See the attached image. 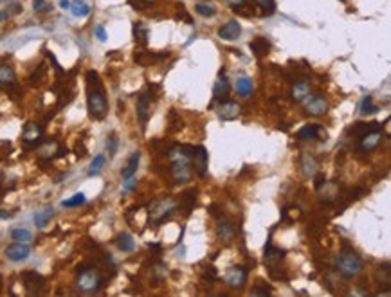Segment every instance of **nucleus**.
Returning <instances> with one entry per match:
<instances>
[{
	"label": "nucleus",
	"instance_id": "obj_31",
	"mask_svg": "<svg viewBox=\"0 0 391 297\" xmlns=\"http://www.w3.org/2000/svg\"><path fill=\"white\" fill-rule=\"evenodd\" d=\"M11 238L15 242H20V243H27L33 240V232L27 229H13L11 230Z\"/></svg>",
	"mask_w": 391,
	"mask_h": 297
},
{
	"label": "nucleus",
	"instance_id": "obj_48",
	"mask_svg": "<svg viewBox=\"0 0 391 297\" xmlns=\"http://www.w3.org/2000/svg\"><path fill=\"white\" fill-rule=\"evenodd\" d=\"M60 6H62L63 9H67V8H71V2H69V0H62V2H60Z\"/></svg>",
	"mask_w": 391,
	"mask_h": 297
},
{
	"label": "nucleus",
	"instance_id": "obj_49",
	"mask_svg": "<svg viewBox=\"0 0 391 297\" xmlns=\"http://www.w3.org/2000/svg\"><path fill=\"white\" fill-rule=\"evenodd\" d=\"M4 18H6V13H4V11H0V22L4 20Z\"/></svg>",
	"mask_w": 391,
	"mask_h": 297
},
{
	"label": "nucleus",
	"instance_id": "obj_7",
	"mask_svg": "<svg viewBox=\"0 0 391 297\" xmlns=\"http://www.w3.org/2000/svg\"><path fill=\"white\" fill-rule=\"evenodd\" d=\"M207 159H209V155L204 146H195L191 150V167L198 176L207 175Z\"/></svg>",
	"mask_w": 391,
	"mask_h": 297
},
{
	"label": "nucleus",
	"instance_id": "obj_44",
	"mask_svg": "<svg viewBox=\"0 0 391 297\" xmlns=\"http://www.w3.org/2000/svg\"><path fill=\"white\" fill-rule=\"evenodd\" d=\"M226 2H227L229 6H233V8L238 9V8H242V6H244L245 2H247V0H226Z\"/></svg>",
	"mask_w": 391,
	"mask_h": 297
},
{
	"label": "nucleus",
	"instance_id": "obj_33",
	"mask_svg": "<svg viewBox=\"0 0 391 297\" xmlns=\"http://www.w3.org/2000/svg\"><path fill=\"white\" fill-rule=\"evenodd\" d=\"M134 36H135V42L146 43V42H148V29H146V25L141 24V22L134 24Z\"/></svg>",
	"mask_w": 391,
	"mask_h": 297
},
{
	"label": "nucleus",
	"instance_id": "obj_8",
	"mask_svg": "<svg viewBox=\"0 0 391 297\" xmlns=\"http://www.w3.org/2000/svg\"><path fill=\"white\" fill-rule=\"evenodd\" d=\"M22 279H24V286L27 288L29 293H40L43 288H45V277L40 276V274L34 272V270L24 272Z\"/></svg>",
	"mask_w": 391,
	"mask_h": 297
},
{
	"label": "nucleus",
	"instance_id": "obj_32",
	"mask_svg": "<svg viewBox=\"0 0 391 297\" xmlns=\"http://www.w3.org/2000/svg\"><path fill=\"white\" fill-rule=\"evenodd\" d=\"M195 11H197L200 17H206V18H211L216 15V8L211 4H206V2H198V4L195 6Z\"/></svg>",
	"mask_w": 391,
	"mask_h": 297
},
{
	"label": "nucleus",
	"instance_id": "obj_24",
	"mask_svg": "<svg viewBox=\"0 0 391 297\" xmlns=\"http://www.w3.org/2000/svg\"><path fill=\"white\" fill-rule=\"evenodd\" d=\"M375 128H378L377 123H357V125H353L352 128L348 130L350 135H353V137H357L361 139L362 135H366L368 132L375 130Z\"/></svg>",
	"mask_w": 391,
	"mask_h": 297
},
{
	"label": "nucleus",
	"instance_id": "obj_2",
	"mask_svg": "<svg viewBox=\"0 0 391 297\" xmlns=\"http://www.w3.org/2000/svg\"><path fill=\"white\" fill-rule=\"evenodd\" d=\"M191 146H175L170 151V162H172V176L177 184H184L191 179Z\"/></svg>",
	"mask_w": 391,
	"mask_h": 297
},
{
	"label": "nucleus",
	"instance_id": "obj_35",
	"mask_svg": "<svg viewBox=\"0 0 391 297\" xmlns=\"http://www.w3.org/2000/svg\"><path fill=\"white\" fill-rule=\"evenodd\" d=\"M181 207H184L186 214H189L191 211H193V205H195V191H188L184 195V197L181 198Z\"/></svg>",
	"mask_w": 391,
	"mask_h": 297
},
{
	"label": "nucleus",
	"instance_id": "obj_9",
	"mask_svg": "<svg viewBox=\"0 0 391 297\" xmlns=\"http://www.w3.org/2000/svg\"><path fill=\"white\" fill-rule=\"evenodd\" d=\"M380 141H382V130H380V126H378V128L368 132V134L362 135V137L359 139V150L368 153V151L375 150V148L380 144Z\"/></svg>",
	"mask_w": 391,
	"mask_h": 297
},
{
	"label": "nucleus",
	"instance_id": "obj_47",
	"mask_svg": "<svg viewBox=\"0 0 391 297\" xmlns=\"http://www.w3.org/2000/svg\"><path fill=\"white\" fill-rule=\"evenodd\" d=\"M137 2H139V8H141V6H148V4H153V2H155V0H137Z\"/></svg>",
	"mask_w": 391,
	"mask_h": 297
},
{
	"label": "nucleus",
	"instance_id": "obj_4",
	"mask_svg": "<svg viewBox=\"0 0 391 297\" xmlns=\"http://www.w3.org/2000/svg\"><path fill=\"white\" fill-rule=\"evenodd\" d=\"M76 286H78V290L83 293H96L97 290L103 286V277H101L97 268L83 265V267L78 268Z\"/></svg>",
	"mask_w": 391,
	"mask_h": 297
},
{
	"label": "nucleus",
	"instance_id": "obj_40",
	"mask_svg": "<svg viewBox=\"0 0 391 297\" xmlns=\"http://www.w3.org/2000/svg\"><path fill=\"white\" fill-rule=\"evenodd\" d=\"M256 6L260 9H263L265 13H269L272 15L274 9H276V4H274V0H256Z\"/></svg>",
	"mask_w": 391,
	"mask_h": 297
},
{
	"label": "nucleus",
	"instance_id": "obj_21",
	"mask_svg": "<svg viewBox=\"0 0 391 297\" xmlns=\"http://www.w3.org/2000/svg\"><path fill=\"white\" fill-rule=\"evenodd\" d=\"M139 160H141V153H139V151H134V153H132V157H130V160H128V164H126V167L123 169V179H125V180L134 179V175L137 173Z\"/></svg>",
	"mask_w": 391,
	"mask_h": 297
},
{
	"label": "nucleus",
	"instance_id": "obj_41",
	"mask_svg": "<svg viewBox=\"0 0 391 297\" xmlns=\"http://www.w3.org/2000/svg\"><path fill=\"white\" fill-rule=\"evenodd\" d=\"M45 72H47V67L42 63V65H40V67H38L36 71H34V74L29 78V81H31L33 85H38V81H40V80L43 78V76H45Z\"/></svg>",
	"mask_w": 391,
	"mask_h": 297
},
{
	"label": "nucleus",
	"instance_id": "obj_34",
	"mask_svg": "<svg viewBox=\"0 0 391 297\" xmlns=\"http://www.w3.org/2000/svg\"><path fill=\"white\" fill-rule=\"evenodd\" d=\"M377 106L373 105V97L371 96H364L361 101V113L362 115H368V113H375L377 112Z\"/></svg>",
	"mask_w": 391,
	"mask_h": 297
},
{
	"label": "nucleus",
	"instance_id": "obj_50",
	"mask_svg": "<svg viewBox=\"0 0 391 297\" xmlns=\"http://www.w3.org/2000/svg\"><path fill=\"white\" fill-rule=\"evenodd\" d=\"M343 2H345V0H343Z\"/></svg>",
	"mask_w": 391,
	"mask_h": 297
},
{
	"label": "nucleus",
	"instance_id": "obj_46",
	"mask_svg": "<svg viewBox=\"0 0 391 297\" xmlns=\"http://www.w3.org/2000/svg\"><path fill=\"white\" fill-rule=\"evenodd\" d=\"M13 216V213H8V211H0V218L2 220H8V218H11Z\"/></svg>",
	"mask_w": 391,
	"mask_h": 297
},
{
	"label": "nucleus",
	"instance_id": "obj_20",
	"mask_svg": "<svg viewBox=\"0 0 391 297\" xmlns=\"http://www.w3.org/2000/svg\"><path fill=\"white\" fill-rule=\"evenodd\" d=\"M319 132H321V125H305L298 132V139L299 141H314V139L319 137Z\"/></svg>",
	"mask_w": 391,
	"mask_h": 297
},
{
	"label": "nucleus",
	"instance_id": "obj_26",
	"mask_svg": "<svg viewBox=\"0 0 391 297\" xmlns=\"http://www.w3.org/2000/svg\"><path fill=\"white\" fill-rule=\"evenodd\" d=\"M377 281H378V285L380 286H386V288H389L391 285V270H389V263H384L378 267L377 270Z\"/></svg>",
	"mask_w": 391,
	"mask_h": 297
},
{
	"label": "nucleus",
	"instance_id": "obj_23",
	"mask_svg": "<svg viewBox=\"0 0 391 297\" xmlns=\"http://www.w3.org/2000/svg\"><path fill=\"white\" fill-rule=\"evenodd\" d=\"M249 47H251L252 54L256 56V58H261V56H265L267 52H269L270 43L267 42L265 38H256V40H252V42L249 43Z\"/></svg>",
	"mask_w": 391,
	"mask_h": 297
},
{
	"label": "nucleus",
	"instance_id": "obj_3",
	"mask_svg": "<svg viewBox=\"0 0 391 297\" xmlns=\"http://www.w3.org/2000/svg\"><path fill=\"white\" fill-rule=\"evenodd\" d=\"M362 260L359 258L348 245H345V251L339 252V256L336 258V270L345 277V279H353L362 272Z\"/></svg>",
	"mask_w": 391,
	"mask_h": 297
},
{
	"label": "nucleus",
	"instance_id": "obj_1",
	"mask_svg": "<svg viewBox=\"0 0 391 297\" xmlns=\"http://www.w3.org/2000/svg\"><path fill=\"white\" fill-rule=\"evenodd\" d=\"M87 106L90 117L103 121L108 113V101H106L105 87L101 83L99 74L96 71L87 72Z\"/></svg>",
	"mask_w": 391,
	"mask_h": 297
},
{
	"label": "nucleus",
	"instance_id": "obj_19",
	"mask_svg": "<svg viewBox=\"0 0 391 297\" xmlns=\"http://www.w3.org/2000/svg\"><path fill=\"white\" fill-rule=\"evenodd\" d=\"M292 99L298 101V103H301V101H305L308 96H310V83H308L307 80H298L294 85H292Z\"/></svg>",
	"mask_w": 391,
	"mask_h": 297
},
{
	"label": "nucleus",
	"instance_id": "obj_38",
	"mask_svg": "<svg viewBox=\"0 0 391 297\" xmlns=\"http://www.w3.org/2000/svg\"><path fill=\"white\" fill-rule=\"evenodd\" d=\"M118 146H119L118 135L110 134L108 139H106V150H108V157H114V155H116V151H118Z\"/></svg>",
	"mask_w": 391,
	"mask_h": 297
},
{
	"label": "nucleus",
	"instance_id": "obj_28",
	"mask_svg": "<svg viewBox=\"0 0 391 297\" xmlns=\"http://www.w3.org/2000/svg\"><path fill=\"white\" fill-rule=\"evenodd\" d=\"M50 216H52V207H47V209L40 211V213L34 214V223H36V227H40V229H43V227L49 223Z\"/></svg>",
	"mask_w": 391,
	"mask_h": 297
},
{
	"label": "nucleus",
	"instance_id": "obj_37",
	"mask_svg": "<svg viewBox=\"0 0 391 297\" xmlns=\"http://www.w3.org/2000/svg\"><path fill=\"white\" fill-rule=\"evenodd\" d=\"M81 204H85V195L83 193H76L74 197H71L69 200H65L63 202V207H78V205H81Z\"/></svg>",
	"mask_w": 391,
	"mask_h": 297
},
{
	"label": "nucleus",
	"instance_id": "obj_30",
	"mask_svg": "<svg viewBox=\"0 0 391 297\" xmlns=\"http://www.w3.org/2000/svg\"><path fill=\"white\" fill-rule=\"evenodd\" d=\"M105 162H106V157H105V155H96V157H94V160L90 162V167H88V176L97 175V173H99L101 169H103Z\"/></svg>",
	"mask_w": 391,
	"mask_h": 297
},
{
	"label": "nucleus",
	"instance_id": "obj_14",
	"mask_svg": "<svg viewBox=\"0 0 391 297\" xmlns=\"http://www.w3.org/2000/svg\"><path fill=\"white\" fill-rule=\"evenodd\" d=\"M285 254L287 252L283 251V249L272 247L270 243L265 245V263L270 267V272H272V270H277V263H282Z\"/></svg>",
	"mask_w": 391,
	"mask_h": 297
},
{
	"label": "nucleus",
	"instance_id": "obj_12",
	"mask_svg": "<svg viewBox=\"0 0 391 297\" xmlns=\"http://www.w3.org/2000/svg\"><path fill=\"white\" fill-rule=\"evenodd\" d=\"M328 110V103L324 99V96L317 94V96H312V97H307V103H305V112L308 115H323L326 113Z\"/></svg>",
	"mask_w": 391,
	"mask_h": 297
},
{
	"label": "nucleus",
	"instance_id": "obj_39",
	"mask_svg": "<svg viewBox=\"0 0 391 297\" xmlns=\"http://www.w3.org/2000/svg\"><path fill=\"white\" fill-rule=\"evenodd\" d=\"M270 292H272V290H270V286H267L265 283L258 281L256 285L252 286V292L251 293H252V295H270Z\"/></svg>",
	"mask_w": 391,
	"mask_h": 297
},
{
	"label": "nucleus",
	"instance_id": "obj_25",
	"mask_svg": "<svg viewBox=\"0 0 391 297\" xmlns=\"http://www.w3.org/2000/svg\"><path fill=\"white\" fill-rule=\"evenodd\" d=\"M15 81H17L15 71L9 65H0V85L9 87V85H15Z\"/></svg>",
	"mask_w": 391,
	"mask_h": 297
},
{
	"label": "nucleus",
	"instance_id": "obj_17",
	"mask_svg": "<svg viewBox=\"0 0 391 297\" xmlns=\"http://www.w3.org/2000/svg\"><path fill=\"white\" fill-rule=\"evenodd\" d=\"M240 110H242V106L236 101H224L218 106V117L224 121H233L240 115Z\"/></svg>",
	"mask_w": 391,
	"mask_h": 297
},
{
	"label": "nucleus",
	"instance_id": "obj_45",
	"mask_svg": "<svg viewBox=\"0 0 391 297\" xmlns=\"http://www.w3.org/2000/svg\"><path fill=\"white\" fill-rule=\"evenodd\" d=\"M324 182H326V176H324V175H317V176H315V188H317V189L323 188Z\"/></svg>",
	"mask_w": 391,
	"mask_h": 297
},
{
	"label": "nucleus",
	"instance_id": "obj_42",
	"mask_svg": "<svg viewBox=\"0 0 391 297\" xmlns=\"http://www.w3.org/2000/svg\"><path fill=\"white\" fill-rule=\"evenodd\" d=\"M33 8H34V11H38V13H47V11H50V4H47L45 0H34Z\"/></svg>",
	"mask_w": 391,
	"mask_h": 297
},
{
	"label": "nucleus",
	"instance_id": "obj_16",
	"mask_svg": "<svg viewBox=\"0 0 391 297\" xmlns=\"http://www.w3.org/2000/svg\"><path fill=\"white\" fill-rule=\"evenodd\" d=\"M31 249L25 245V243H13V245H9L8 249H6V256H8V260L11 261H24L27 260V256H29Z\"/></svg>",
	"mask_w": 391,
	"mask_h": 297
},
{
	"label": "nucleus",
	"instance_id": "obj_43",
	"mask_svg": "<svg viewBox=\"0 0 391 297\" xmlns=\"http://www.w3.org/2000/svg\"><path fill=\"white\" fill-rule=\"evenodd\" d=\"M94 33H96V38L99 40V42H106V31H105V27H103V25H97Z\"/></svg>",
	"mask_w": 391,
	"mask_h": 297
},
{
	"label": "nucleus",
	"instance_id": "obj_5",
	"mask_svg": "<svg viewBox=\"0 0 391 297\" xmlns=\"http://www.w3.org/2000/svg\"><path fill=\"white\" fill-rule=\"evenodd\" d=\"M177 207H179V202L175 198H160V200L151 202L150 209H148L150 223L151 225H160L168 218H172V214L177 211Z\"/></svg>",
	"mask_w": 391,
	"mask_h": 297
},
{
	"label": "nucleus",
	"instance_id": "obj_22",
	"mask_svg": "<svg viewBox=\"0 0 391 297\" xmlns=\"http://www.w3.org/2000/svg\"><path fill=\"white\" fill-rule=\"evenodd\" d=\"M254 90V85H252V80L247 78V76H240L236 80V92L240 94L242 97H249Z\"/></svg>",
	"mask_w": 391,
	"mask_h": 297
},
{
	"label": "nucleus",
	"instance_id": "obj_6",
	"mask_svg": "<svg viewBox=\"0 0 391 297\" xmlns=\"http://www.w3.org/2000/svg\"><path fill=\"white\" fill-rule=\"evenodd\" d=\"M247 276H249L247 268L242 267V265H235V267L227 268L226 276H224V281H226L231 288H244L245 283H247Z\"/></svg>",
	"mask_w": 391,
	"mask_h": 297
},
{
	"label": "nucleus",
	"instance_id": "obj_36",
	"mask_svg": "<svg viewBox=\"0 0 391 297\" xmlns=\"http://www.w3.org/2000/svg\"><path fill=\"white\" fill-rule=\"evenodd\" d=\"M303 169H305V175H314L315 169H317V162H315L314 157L307 155V157L303 159Z\"/></svg>",
	"mask_w": 391,
	"mask_h": 297
},
{
	"label": "nucleus",
	"instance_id": "obj_13",
	"mask_svg": "<svg viewBox=\"0 0 391 297\" xmlns=\"http://www.w3.org/2000/svg\"><path fill=\"white\" fill-rule=\"evenodd\" d=\"M216 238L222 243H231L235 238V227L224 216H218V220H216Z\"/></svg>",
	"mask_w": 391,
	"mask_h": 297
},
{
	"label": "nucleus",
	"instance_id": "obj_18",
	"mask_svg": "<svg viewBox=\"0 0 391 297\" xmlns=\"http://www.w3.org/2000/svg\"><path fill=\"white\" fill-rule=\"evenodd\" d=\"M148 117H150V97L148 94H141L137 99V119L143 125V130L146 128Z\"/></svg>",
	"mask_w": 391,
	"mask_h": 297
},
{
	"label": "nucleus",
	"instance_id": "obj_27",
	"mask_svg": "<svg viewBox=\"0 0 391 297\" xmlns=\"http://www.w3.org/2000/svg\"><path fill=\"white\" fill-rule=\"evenodd\" d=\"M116 243H118V247L121 249L123 252H132L135 249L134 238H132L128 232H121V234L118 236V240H116Z\"/></svg>",
	"mask_w": 391,
	"mask_h": 297
},
{
	"label": "nucleus",
	"instance_id": "obj_15",
	"mask_svg": "<svg viewBox=\"0 0 391 297\" xmlns=\"http://www.w3.org/2000/svg\"><path fill=\"white\" fill-rule=\"evenodd\" d=\"M240 34H242V25H240L236 20L227 22L226 25H222L218 29V36L222 38V40H227V42H235V40H238Z\"/></svg>",
	"mask_w": 391,
	"mask_h": 297
},
{
	"label": "nucleus",
	"instance_id": "obj_10",
	"mask_svg": "<svg viewBox=\"0 0 391 297\" xmlns=\"http://www.w3.org/2000/svg\"><path fill=\"white\" fill-rule=\"evenodd\" d=\"M22 141L27 146H36V144H40L42 143V126L36 125V123H27L24 126V132H22Z\"/></svg>",
	"mask_w": 391,
	"mask_h": 297
},
{
	"label": "nucleus",
	"instance_id": "obj_11",
	"mask_svg": "<svg viewBox=\"0 0 391 297\" xmlns=\"http://www.w3.org/2000/svg\"><path fill=\"white\" fill-rule=\"evenodd\" d=\"M229 90H231V85H229V80H227V74H226V69L218 72L216 76V81L213 85V97L216 101H222L229 96Z\"/></svg>",
	"mask_w": 391,
	"mask_h": 297
},
{
	"label": "nucleus",
	"instance_id": "obj_29",
	"mask_svg": "<svg viewBox=\"0 0 391 297\" xmlns=\"http://www.w3.org/2000/svg\"><path fill=\"white\" fill-rule=\"evenodd\" d=\"M71 11L74 17H87L90 13V8H88V4H85L83 0H74L71 4Z\"/></svg>",
	"mask_w": 391,
	"mask_h": 297
}]
</instances>
